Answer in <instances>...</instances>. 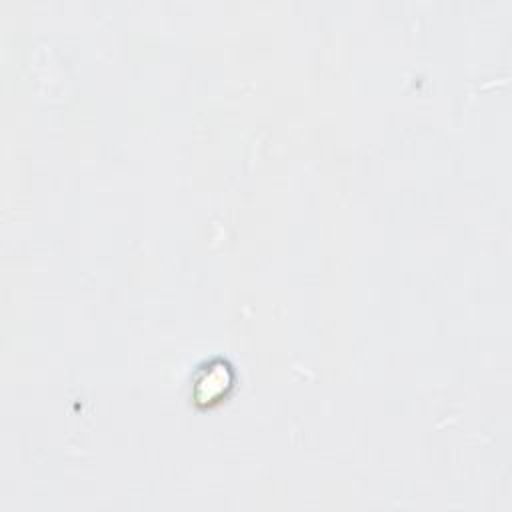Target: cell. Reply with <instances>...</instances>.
Returning <instances> with one entry per match:
<instances>
[{
	"instance_id": "cell-1",
	"label": "cell",
	"mask_w": 512,
	"mask_h": 512,
	"mask_svg": "<svg viewBox=\"0 0 512 512\" xmlns=\"http://www.w3.org/2000/svg\"><path fill=\"white\" fill-rule=\"evenodd\" d=\"M236 384V372L224 358H212L204 362L192 376L190 398L200 408H210L228 398Z\"/></svg>"
}]
</instances>
